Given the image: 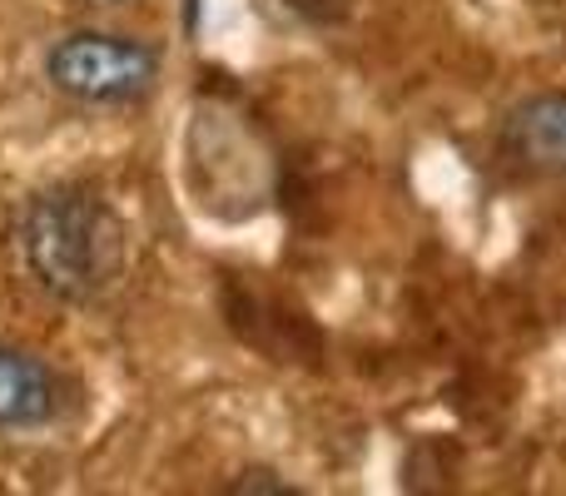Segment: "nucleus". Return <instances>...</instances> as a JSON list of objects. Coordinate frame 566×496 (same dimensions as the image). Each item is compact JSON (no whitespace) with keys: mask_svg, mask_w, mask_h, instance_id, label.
<instances>
[{"mask_svg":"<svg viewBox=\"0 0 566 496\" xmlns=\"http://www.w3.org/2000/svg\"><path fill=\"white\" fill-rule=\"evenodd\" d=\"M20 253L50 298L95 303L125 273V224L85 184H55L20 214Z\"/></svg>","mask_w":566,"mask_h":496,"instance_id":"obj_1","label":"nucleus"},{"mask_svg":"<svg viewBox=\"0 0 566 496\" xmlns=\"http://www.w3.org/2000/svg\"><path fill=\"white\" fill-rule=\"evenodd\" d=\"M502 155L522 175L566 179V89H537L507 109Z\"/></svg>","mask_w":566,"mask_h":496,"instance_id":"obj_3","label":"nucleus"},{"mask_svg":"<svg viewBox=\"0 0 566 496\" xmlns=\"http://www.w3.org/2000/svg\"><path fill=\"white\" fill-rule=\"evenodd\" d=\"M254 482H234V492H289V482H279L274 472H249Z\"/></svg>","mask_w":566,"mask_h":496,"instance_id":"obj_5","label":"nucleus"},{"mask_svg":"<svg viewBox=\"0 0 566 496\" xmlns=\"http://www.w3.org/2000/svg\"><path fill=\"white\" fill-rule=\"evenodd\" d=\"M60 408L55 372L20 348H0V428H40Z\"/></svg>","mask_w":566,"mask_h":496,"instance_id":"obj_4","label":"nucleus"},{"mask_svg":"<svg viewBox=\"0 0 566 496\" xmlns=\"http://www.w3.org/2000/svg\"><path fill=\"white\" fill-rule=\"evenodd\" d=\"M45 75L60 95L80 99V105H129V99L149 95V85L159 80V55L135 35L75 30L50 45Z\"/></svg>","mask_w":566,"mask_h":496,"instance_id":"obj_2","label":"nucleus"}]
</instances>
